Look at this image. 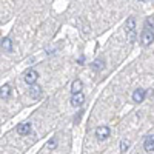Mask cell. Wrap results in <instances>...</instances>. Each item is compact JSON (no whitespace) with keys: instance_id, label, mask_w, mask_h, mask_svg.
Segmentation results:
<instances>
[{"instance_id":"cell-11","label":"cell","mask_w":154,"mask_h":154,"mask_svg":"<svg viewBox=\"0 0 154 154\" xmlns=\"http://www.w3.org/2000/svg\"><path fill=\"white\" fill-rule=\"evenodd\" d=\"M2 49H3V53H11V51H12V42H11V38H8V37L2 38Z\"/></svg>"},{"instance_id":"cell-14","label":"cell","mask_w":154,"mask_h":154,"mask_svg":"<svg viewBox=\"0 0 154 154\" xmlns=\"http://www.w3.org/2000/svg\"><path fill=\"white\" fill-rule=\"evenodd\" d=\"M145 28H146V29H149V28L152 29V28H154V17H148V19L145 20Z\"/></svg>"},{"instance_id":"cell-1","label":"cell","mask_w":154,"mask_h":154,"mask_svg":"<svg viewBox=\"0 0 154 154\" xmlns=\"http://www.w3.org/2000/svg\"><path fill=\"white\" fill-rule=\"evenodd\" d=\"M125 31H126V37L130 42H134L136 40V19L131 16L126 19V23H125Z\"/></svg>"},{"instance_id":"cell-7","label":"cell","mask_w":154,"mask_h":154,"mask_svg":"<svg viewBox=\"0 0 154 154\" xmlns=\"http://www.w3.org/2000/svg\"><path fill=\"white\" fill-rule=\"evenodd\" d=\"M82 89H83V83H82L80 79H75V80L71 83V93H72V94L82 93Z\"/></svg>"},{"instance_id":"cell-16","label":"cell","mask_w":154,"mask_h":154,"mask_svg":"<svg viewBox=\"0 0 154 154\" xmlns=\"http://www.w3.org/2000/svg\"><path fill=\"white\" fill-rule=\"evenodd\" d=\"M128 146H130V143H128V142H126V140L123 139V140H122V142H120V151H122V152H126V149H128Z\"/></svg>"},{"instance_id":"cell-13","label":"cell","mask_w":154,"mask_h":154,"mask_svg":"<svg viewBox=\"0 0 154 154\" xmlns=\"http://www.w3.org/2000/svg\"><path fill=\"white\" fill-rule=\"evenodd\" d=\"M96 71H99V69H102L103 68V60H96V62H93V65H91Z\"/></svg>"},{"instance_id":"cell-5","label":"cell","mask_w":154,"mask_h":154,"mask_svg":"<svg viewBox=\"0 0 154 154\" xmlns=\"http://www.w3.org/2000/svg\"><path fill=\"white\" fill-rule=\"evenodd\" d=\"M83 102H85V96H83L82 93L72 94V97H71V105H72L74 108H80V106L83 105Z\"/></svg>"},{"instance_id":"cell-8","label":"cell","mask_w":154,"mask_h":154,"mask_svg":"<svg viewBox=\"0 0 154 154\" xmlns=\"http://www.w3.org/2000/svg\"><path fill=\"white\" fill-rule=\"evenodd\" d=\"M17 133L20 136H28L31 134V123H20L17 126Z\"/></svg>"},{"instance_id":"cell-4","label":"cell","mask_w":154,"mask_h":154,"mask_svg":"<svg viewBox=\"0 0 154 154\" xmlns=\"http://www.w3.org/2000/svg\"><path fill=\"white\" fill-rule=\"evenodd\" d=\"M109 134H111V130H109L108 126H105V125L97 126V130H96V137H97L99 140H105V139H108Z\"/></svg>"},{"instance_id":"cell-9","label":"cell","mask_w":154,"mask_h":154,"mask_svg":"<svg viewBox=\"0 0 154 154\" xmlns=\"http://www.w3.org/2000/svg\"><path fill=\"white\" fill-rule=\"evenodd\" d=\"M143 148H145V151H148V152H152V151H154V134H151V136H148V137L145 139Z\"/></svg>"},{"instance_id":"cell-6","label":"cell","mask_w":154,"mask_h":154,"mask_svg":"<svg viewBox=\"0 0 154 154\" xmlns=\"http://www.w3.org/2000/svg\"><path fill=\"white\" fill-rule=\"evenodd\" d=\"M145 96H146V91H145V89H142V88H139V89H136V91L133 93V102L140 103V102H143Z\"/></svg>"},{"instance_id":"cell-2","label":"cell","mask_w":154,"mask_h":154,"mask_svg":"<svg viewBox=\"0 0 154 154\" xmlns=\"http://www.w3.org/2000/svg\"><path fill=\"white\" fill-rule=\"evenodd\" d=\"M154 42V32L152 29H143L142 34H140V45L142 46H149Z\"/></svg>"},{"instance_id":"cell-10","label":"cell","mask_w":154,"mask_h":154,"mask_svg":"<svg viewBox=\"0 0 154 154\" xmlns=\"http://www.w3.org/2000/svg\"><path fill=\"white\" fill-rule=\"evenodd\" d=\"M29 94H31V97L32 99H40L42 97V94H43V91H42V88L40 86H37V85H31V89H29Z\"/></svg>"},{"instance_id":"cell-12","label":"cell","mask_w":154,"mask_h":154,"mask_svg":"<svg viewBox=\"0 0 154 154\" xmlns=\"http://www.w3.org/2000/svg\"><path fill=\"white\" fill-rule=\"evenodd\" d=\"M11 94V86L9 85H2V88H0V97H2V100L8 99Z\"/></svg>"},{"instance_id":"cell-3","label":"cell","mask_w":154,"mask_h":154,"mask_svg":"<svg viewBox=\"0 0 154 154\" xmlns=\"http://www.w3.org/2000/svg\"><path fill=\"white\" fill-rule=\"evenodd\" d=\"M38 80V72L35 69H28L26 72H25V82H26L28 85H35V82Z\"/></svg>"},{"instance_id":"cell-15","label":"cell","mask_w":154,"mask_h":154,"mask_svg":"<svg viewBox=\"0 0 154 154\" xmlns=\"http://www.w3.org/2000/svg\"><path fill=\"white\" fill-rule=\"evenodd\" d=\"M57 146V142H56V139H51V140H48V143H46V148H49V149H54Z\"/></svg>"}]
</instances>
